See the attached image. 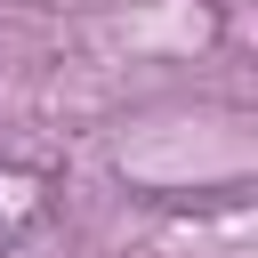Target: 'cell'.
Returning <instances> with one entry per match:
<instances>
[{
  "label": "cell",
  "mask_w": 258,
  "mask_h": 258,
  "mask_svg": "<svg viewBox=\"0 0 258 258\" xmlns=\"http://www.w3.org/2000/svg\"><path fill=\"white\" fill-rule=\"evenodd\" d=\"M56 218H64V169L0 137V258H16L24 242H40Z\"/></svg>",
  "instance_id": "obj_1"
}]
</instances>
